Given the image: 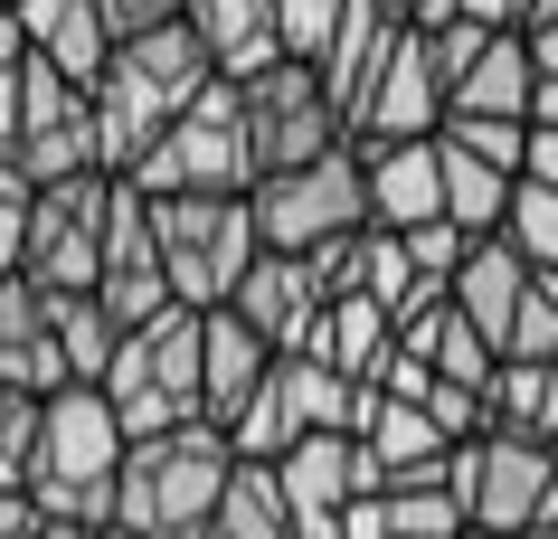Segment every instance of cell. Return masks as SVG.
<instances>
[{"label": "cell", "instance_id": "cell-12", "mask_svg": "<svg viewBox=\"0 0 558 539\" xmlns=\"http://www.w3.org/2000/svg\"><path fill=\"white\" fill-rule=\"evenodd\" d=\"M275 369H284V351L265 341L236 303H218V313H199V379H208V426H236L246 407H256L265 389H275Z\"/></svg>", "mask_w": 558, "mask_h": 539}, {"label": "cell", "instance_id": "cell-14", "mask_svg": "<svg viewBox=\"0 0 558 539\" xmlns=\"http://www.w3.org/2000/svg\"><path fill=\"white\" fill-rule=\"evenodd\" d=\"M275 482H284L294 530H303V520H341L360 492H379V464H369V445H360V436H303V445L275 464Z\"/></svg>", "mask_w": 558, "mask_h": 539}, {"label": "cell", "instance_id": "cell-19", "mask_svg": "<svg viewBox=\"0 0 558 539\" xmlns=\"http://www.w3.org/2000/svg\"><path fill=\"white\" fill-rule=\"evenodd\" d=\"M190 29H199V48L218 58V76H236V86L294 58V48H284V10H275V0H190Z\"/></svg>", "mask_w": 558, "mask_h": 539}, {"label": "cell", "instance_id": "cell-38", "mask_svg": "<svg viewBox=\"0 0 558 539\" xmlns=\"http://www.w3.org/2000/svg\"><path fill=\"white\" fill-rule=\"evenodd\" d=\"M521 180L558 189V123H530V161H521Z\"/></svg>", "mask_w": 558, "mask_h": 539}, {"label": "cell", "instance_id": "cell-45", "mask_svg": "<svg viewBox=\"0 0 558 539\" xmlns=\"http://www.w3.org/2000/svg\"><path fill=\"white\" fill-rule=\"evenodd\" d=\"M0 20H10V0H0Z\"/></svg>", "mask_w": 558, "mask_h": 539}, {"label": "cell", "instance_id": "cell-36", "mask_svg": "<svg viewBox=\"0 0 558 539\" xmlns=\"http://www.w3.org/2000/svg\"><path fill=\"white\" fill-rule=\"evenodd\" d=\"M95 10H105L114 38H151V29H171V20H190V0H95Z\"/></svg>", "mask_w": 558, "mask_h": 539}, {"label": "cell", "instance_id": "cell-47", "mask_svg": "<svg viewBox=\"0 0 558 539\" xmlns=\"http://www.w3.org/2000/svg\"><path fill=\"white\" fill-rule=\"evenodd\" d=\"M105 539H123V530H105Z\"/></svg>", "mask_w": 558, "mask_h": 539}, {"label": "cell", "instance_id": "cell-15", "mask_svg": "<svg viewBox=\"0 0 558 539\" xmlns=\"http://www.w3.org/2000/svg\"><path fill=\"white\" fill-rule=\"evenodd\" d=\"M360 445H369V464H379V492H408V482H445V454H454V436H445L416 397H379L369 389V417H360Z\"/></svg>", "mask_w": 558, "mask_h": 539}, {"label": "cell", "instance_id": "cell-6", "mask_svg": "<svg viewBox=\"0 0 558 539\" xmlns=\"http://www.w3.org/2000/svg\"><path fill=\"white\" fill-rule=\"evenodd\" d=\"M105 397L123 407V426H133V445L143 436H171V426L208 417V379H199V313L190 303H171L161 322H143L133 341H123L114 379H105Z\"/></svg>", "mask_w": 558, "mask_h": 539}, {"label": "cell", "instance_id": "cell-13", "mask_svg": "<svg viewBox=\"0 0 558 539\" xmlns=\"http://www.w3.org/2000/svg\"><path fill=\"white\" fill-rule=\"evenodd\" d=\"M236 313L275 341V351L294 359V351H313V331H323V313H331V294L313 284V256H284V246H265L256 266H246V284H236Z\"/></svg>", "mask_w": 558, "mask_h": 539}, {"label": "cell", "instance_id": "cell-26", "mask_svg": "<svg viewBox=\"0 0 558 539\" xmlns=\"http://www.w3.org/2000/svg\"><path fill=\"white\" fill-rule=\"evenodd\" d=\"M218 539H303L294 530V502H284V482H275V464H236L228 502H218Z\"/></svg>", "mask_w": 558, "mask_h": 539}, {"label": "cell", "instance_id": "cell-37", "mask_svg": "<svg viewBox=\"0 0 558 539\" xmlns=\"http://www.w3.org/2000/svg\"><path fill=\"white\" fill-rule=\"evenodd\" d=\"M341 539H398L388 530V492H360V502L341 511Z\"/></svg>", "mask_w": 558, "mask_h": 539}, {"label": "cell", "instance_id": "cell-2", "mask_svg": "<svg viewBox=\"0 0 558 539\" xmlns=\"http://www.w3.org/2000/svg\"><path fill=\"white\" fill-rule=\"evenodd\" d=\"M123 454H133V426L105 389H58L48 417H38V474L29 502L66 530H114V492H123Z\"/></svg>", "mask_w": 558, "mask_h": 539}, {"label": "cell", "instance_id": "cell-3", "mask_svg": "<svg viewBox=\"0 0 558 539\" xmlns=\"http://www.w3.org/2000/svg\"><path fill=\"white\" fill-rule=\"evenodd\" d=\"M256 180L265 171H256V133H246V86L218 76V86L151 143V161L133 171V189H143V199H246Z\"/></svg>", "mask_w": 558, "mask_h": 539}, {"label": "cell", "instance_id": "cell-32", "mask_svg": "<svg viewBox=\"0 0 558 539\" xmlns=\"http://www.w3.org/2000/svg\"><path fill=\"white\" fill-rule=\"evenodd\" d=\"M501 237L521 246L539 274H558V189H539V180H521V199H511V228Z\"/></svg>", "mask_w": 558, "mask_h": 539}, {"label": "cell", "instance_id": "cell-39", "mask_svg": "<svg viewBox=\"0 0 558 539\" xmlns=\"http://www.w3.org/2000/svg\"><path fill=\"white\" fill-rule=\"evenodd\" d=\"M38 530H48V511L29 492H0V539H38Z\"/></svg>", "mask_w": 558, "mask_h": 539}, {"label": "cell", "instance_id": "cell-40", "mask_svg": "<svg viewBox=\"0 0 558 539\" xmlns=\"http://www.w3.org/2000/svg\"><path fill=\"white\" fill-rule=\"evenodd\" d=\"M530 38V58H539V76H558V20H549V29H521Z\"/></svg>", "mask_w": 558, "mask_h": 539}, {"label": "cell", "instance_id": "cell-16", "mask_svg": "<svg viewBox=\"0 0 558 539\" xmlns=\"http://www.w3.org/2000/svg\"><path fill=\"white\" fill-rule=\"evenodd\" d=\"M10 20H20V38H29L38 58L58 66V76H76L86 95L114 76V48H123V38L105 29V10H95V0H20Z\"/></svg>", "mask_w": 558, "mask_h": 539}, {"label": "cell", "instance_id": "cell-10", "mask_svg": "<svg viewBox=\"0 0 558 539\" xmlns=\"http://www.w3.org/2000/svg\"><path fill=\"white\" fill-rule=\"evenodd\" d=\"M0 389H20V397L76 389L66 341H58V294L29 284V274H0Z\"/></svg>", "mask_w": 558, "mask_h": 539}, {"label": "cell", "instance_id": "cell-35", "mask_svg": "<svg viewBox=\"0 0 558 539\" xmlns=\"http://www.w3.org/2000/svg\"><path fill=\"white\" fill-rule=\"evenodd\" d=\"M275 10H284V48L294 58H323L341 38V20H351V0H275Z\"/></svg>", "mask_w": 558, "mask_h": 539}, {"label": "cell", "instance_id": "cell-34", "mask_svg": "<svg viewBox=\"0 0 558 539\" xmlns=\"http://www.w3.org/2000/svg\"><path fill=\"white\" fill-rule=\"evenodd\" d=\"M20 105H29V38L0 20V151H20Z\"/></svg>", "mask_w": 558, "mask_h": 539}, {"label": "cell", "instance_id": "cell-5", "mask_svg": "<svg viewBox=\"0 0 558 539\" xmlns=\"http://www.w3.org/2000/svg\"><path fill=\"white\" fill-rule=\"evenodd\" d=\"M151 218H161V266H171V294L190 303V313L236 303L246 266L265 256L256 199H151Z\"/></svg>", "mask_w": 558, "mask_h": 539}, {"label": "cell", "instance_id": "cell-20", "mask_svg": "<svg viewBox=\"0 0 558 539\" xmlns=\"http://www.w3.org/2000/svg\"><path fill=\"white\" fill-rule=\"evenodd\" d=\"M521 294H530V256L511 237H483L464 256V274H454V303H464L473 322L493 331V341H511V313H521Z\"/></svg>", "mask_w": 558, "mask_h": 539}, {"label": "cell", "instance_id": "cell-23", "mask_svg": "<svg viewBox=\"0 0 558 539\" xmlns=\"http://www.w3.org/2000/svg\"><path fill=\"white\" fill-rule=\"evenodd\" d=\"M58 341H66L76 389H105V379H114V359H123V341H133V322H123L105 294H58Z\"/></svg>", "mask_w": 558, "mask_h": 539}, {"label": "cell", "instance_id": "cell-25", "mask_svg": "<svg viewBox=\"0 0 558 539\" xmlns=\"http://www.w3.org/2000/svg\"><path fill=\"white\" fill-rule=\"evenodd\" d=\"M511 199H521L511 171H493V161H473V151L445 143V218H454L464 237H501V228H511Z\"/></svg>", "mask_w": 558, "mask_h": 539}, {"label": "cell", "instance_id": "cell-24", "mask_svg": "<svg viewBox=\"0 0 558 539\" xmlns=\"http://www.w3.org/2000/svg\"><path fill=\"white\" fill-rule=\"evenodd\" d=\"M493 436L558 445V359H501V379H493Z\"/></svg>", "mask_w": 558, "mask_h": 539}, {"label": "cell", "instance_id": "cell-44", "mask_svg": "<svg viewBox=\"0 0 558 539\" xmlns=\"http://www.w3.org/2000/svg\"><path fill=\"white\" fill-rule=\"evenodd\" d=\"M521 539H558V520H539V530H521Z\"/></svg>", "mask_w": 558, "mask_h": 539}, {"label": "cell", "instance_id": "cell-17", "mask_svg": "<svg viewBox=\"0 0 558 539\" xmlns=\"http://www.w3.org/2000/svg\"><path fill=\"white\" fill-rule=\"evenodd\" d=\"M398 38H408V10H398V0H351L341 38L313 58V66H323V86H331V105L351 114V133H360V105H369V86H379V66L398 58Z\"/></svg>", "mask_w": 558, "mask_h": 539}, {"label": "cell", "instance_id": "cell-9", "mask_svg": "<svg viewBox=\"0 0 558 539\" xmlns=\"http://www.w3.org/2000/svg\"><path fill=\"white\" fill-rule=\"evenodd\" d=\"M246 133H256V171H303V161L360 143L313 58H284V66H265V76H246Z\"/></svg>", "mask_w": 558, "mask_h": 539}, {"label": "cell", "instance_id": "cell-4", "mask_svg": "<svg viewBox=\"0 0 558 539\" xmlns=\"http://www.w3.org/2000/svg\"><path fill=\"white\" fill-rule=\"evenodd\" d=\"M246 199H256L265 246H284V256H313V246H331V237H360V228H379L360 143L323 151V161H303V171H265Z\"/></svg>", "mask_w": 558, "mask_h": 539}, {"label": "cell", "instance_id": "cell-33", "mask_svg": "<svg viewBox=\"0 0 558 539\" xmlns=\"http://www.w3.org/2000/svg\"><path fill=\"white\" fill-rule=\"evenodd\" d=\"M398 237H408L416 274H436V284H454V274H464V256H473V246H483V237H464L454 218H426V228H398Z\"/></svg>", "mask_w": 558, "mask_h": 539}, {"label": "cell", "instance_id": "cell-31", "mask_svg": "<svg viewBox=\"0 0 558 539\" xmlns=\"http://www.w3.org/2000/svg\"><path fill=\"white\" fill-rule=\"evenodd\" d=\"M501 359H558V274L530 266V294H521V313H511Z\"/></svg>", "mask_w": 558, "mask_h": 539}, {"label": "cell", "instance_id": "cell-27", "mask_svg": "<svg viewBox=\"0 0 558 539\" xmlns=\"http://www.w3.org/2000/svg\"><path fill=\"white\" fill-rule=\"evenodd\" d=\"M388 530L398 539H473V511L445 482H408V492H388Z\"/></svg>", "mask_w": 558, "mask_h": 539}, {"label": "cell", "instance_id": "cell-30", "mask_svg": "<svg viewBox=\"0 0 558 539\" xmlns=\"http://www.w3.org/2000/svg\"><path fill=\"white\" fill-rule=\"evenodd\" d=\"M416 284H426V274H416L408 237H398V228H369V246H360V294H369V303H388V313H398V303H408Z\"/></svg>", "mask_w": 558, "mask_h": 539}, {"label": "cell", "instance_id": "cell-48", "mask_svg": "<svg viewBox=\"0 0 558 539\" xmlns=\"http://www.w3.org/2000/svg\"><path fill=\"white\" fill-rule=\"evenodd\" d=\"M208 539H218V530H208Z\"/></svg>", "mask_w": 558, "mask_h": 539}, {"label": "cell", "instance_id": "cell-29", "mask_svg": "<svg viewBox=\"0 0 558 539\" xmlns=\"http://www.w3.org/2000/svg\"><path fill=\"white\" fill-rule=\"evenodd\" d=\"M38 417H48V397L0 389V492H29V474H38Z\"/></svg>", "mask_w": 558, "mask_h": 539}, {"label": "cell", "instance_id": "cell-18", "mask_svg": "<svg viewBox=\"0 0 558 539\" xmlns=\"http://www.w3.org/2000/svg\"><path fill=\"white\" fill-rule=\"evenodd\" d=\"M360 161H369V209H379V228H426V218H445V133H426V143H360Z\"/></svg>", "mask_w": 558, "mask_h": 539}, {"label": "cell", "instance_id": "cell-28", "mask_svg": "<svg viewBox=\"0 0 558 539\" xmlns=\"http://www.w3.org/2000/svg\"><path fill=\"white\" fill-rule=\"evenodd\" d=\"M445 143L521 180V161H530V123H521V114H454V123H445Z\"/></svg>", "mask_w": 558, "mask_h": 539}, {"label": "cell", "instance_id": "cell-11", "mask_svg": "<svg viewBox=\"0 0 558 539\" xmlns=\"http://www.w3.org/2000/svg\"><path fill=\"white\" fill-rule=\"evenodd\" d=\"M95 294L114 303L123 322L143 331V322H161L171 313V266H161V218H151V199L123 180V199H114V237H105V284Z\"/></svg>", "mask_w": 558, "mask_h": 539}, {"label": "cell", "instance_id": "cell-7", "mask_svg": "<svg viewBox=\"0 0 558 539\" xmlns=\"http://www.w3.org/2000/svg\"><path fill=\"white\" fill-rule=\"evenodd\" d=\"M445 492L473 511V530L521 539L539 520H558V445H530V436H473V445L445 454Z\"/></svg>", "mask_w": 558, "mask_h": 539}, {"label": "cell", "instance_id": "cell-42", "mask_svg": "<svg viewBox=\"0 0 558 539\" xmlns=\"http://www.w3.org/2000/svg\"><path fill=\"white\" fill-rule=\"evenodd\" d=\"M558 20V0H521V29H549Z\"/></svg>", "mask_w": 558, "mask_h": 539}, {"label": "cell", "instance_id": "cell-1", "mask_svg": "<svg viewBox=\"0 0 558 539\" xmlns=\"http://www.w3.org/2000/svg\"><path fill=\"white\" fill-rule=\"evenodd\" d=\"M236 436L228 426H171V436H143L123 454V492H114V530L123 539H208L218 530V502L236 482Z\"/></svg>", "mask_w": 558, "mask_h": 539}, {"label": "cell", "instance_id": "cell-41", "mask_svg": "<svg viewBox=\"0 0 558 539\" xmlns=\"http://www.w3.org/2000/svg\"><path fill=\"white\" fill-rule=\"evenodd\" d=\"M530 123H558V76H539V95H530Z\"/></svg>", "mask_w": 558, "mask_h": 539}, {"label": "cell", "instance_id": "cell-22", "mask_svg": "<svg viewBox=\"0 0 558 539\" xmlns=\"http://www.w3.org/2000/svg\"><path fill=\"white\" fill-rule=\"evenodd\" d=\"M530 95H539V58H530L521 29H501L493 48H483V66L454 86V114H521L530 123ZM454 114H445V123H454Z\"/></svg>", "mask_w": 558, "mask_h": 539}, {"label": "cell", "instance_id": "cell-43", "mask_svg": "<svg viewBox=\"0 0 558 539\" xmlns=\"http://www.w3.org/2000/svg\"><path fill=\"white\" fill-rule=\"evenodd\" d=\"M38 539H105V530H66V520H48V530H38Z\"/></svg>", "mask_w": 558, "mask_h": 539}, {"label": "cell", "instance_id": "cell-46", "mask_svg": "<svg viewBox=\"0 0 558 539\" xmlns=\"http://www.w3.org/2000/svg\"><path fill=\"white\" fill-rule=\"evenodd\" d=\"M398 10H416V0H398Z\"/></svg>", "mask_w": 558, "mask_h": 539}, {"label": "cell", "instance_id": "cell-8", "mask_svg": "<svg viewBox=\"0 0 558 539\" xmlns=\"http://www.w3.org/2000/svg\"><path fill=\"white\" fill-rule=\"evenodd\" d=\"M114 199H123V171H86V180L38 189L20 274L48 284V294H95L105 284V237H114Z\"/></svg>", "mask_w": 558, "mask_h": 539}, {"label": "cell", "instance_id": "cell-21", "mask_svg": "<svg viewBox=\"0 0 558 539\" xmlns=\"http://www.w3.org/2000/svg\"><path fill=\"white\" fill-rule=\"evenodd\" d=\"M388 351H398V322H388V303L341 294V303L323 313V331H313V351H294V359H331L341 379H369Z\"/></svg>", "mask_w": 558, "mask_h": 539}]
</instances>
